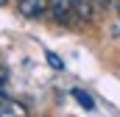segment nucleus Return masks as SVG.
<instances>
[{"mask_svg": "<svg viewBox=\"0 0 120 117\" xmlns=\"http://www.w3.org/2000/svg\"><path fill=\"white\" fill-rule=\"evenodd\" d=\"M48 8H50V17H53L59 25H70L73 17H75L73 0H48Z\"/></svg>", "mask_w": 120, "mask_h": 117, "instance_id": "obj_1", "label": "nucleus"}, {"mask_svg": "<svg viewBox=\"0 0 120 117\" xmlns=\"http://www.w3.org/2000/svg\"><path fill=\"white\" fill-rule=\"evenodd\" d=\"M17 11L28 20H39L45 14H50L48 8V0H17Z\"/></svg>", "mask_w": 120, "mask_h": 117, "instance_id": "obj_2", "label": "nucleus"}, {"mask_svg": "<svg viewBox=\"0 0 120 117\" xmlns=\"http://www.w3.org/2000/svg\"><path fill=\"white\" fill-rule=\"evenodd\" d=\"M73 6H75V17L81 22H92L98 17V11H101V6L95 0H73Z\"/></svg>", "mask_w": 120, "mask_h": 117, "instance_id": "obj_3", "label": "nucleus"}, {"mask_svg": "<svg viewBox=\"0 0 120 117\" xmlns=\"http://www.w3.org/2000/svg\"><path fill=\"white\" fill-rule=\"evenodd\" d=\"M0 117H28V109H25L20 100L3 98V100H0Z\"/></svg>", "mask_w": 120, "mask_h": 117, "instance_id": "obj_4", "label": "nucleus"}, {"mask_svg": "<svg viewBox=\"0 0 120 117\" xmlns=\"http://www.w3.org/2000/svg\"><path fill=\"white\" fill-rule=\"evenodd\" d=\"M73 98H75V103H78L84 112H95V100H92L90 92H84V89H73Z\"/></svg>", "mask_w": 120, "mask_h": 117, "instance_id": "obj_5", "label": "nucleus"}, {"mask_svg": "<svg viewBox=\"0 0 120 117\" xmlns=\"http://www.w3.org/2000/svg\"><path fill=\"white\" fill-rule=\"evenodd\" d=\"M45 56H48V64H50L53 70H64V61H61V56H56L53 50H48Z\"/></svg>", "mask_w": 120, "mask_h": 117, "instance_id": "obj_6", "label": "nucleus"}, {"mask_svg": "<svg viewBox=\"0 0 120 117\" xmlns=\"http://www.w3.org/2000/svg\"><path fill=\"white\" fill-rule=\"evenodd\" d=\"M6 81H8V70L0 64V87H6Z\"/></svg>", "mask_w": 120, "mask_h": 117, "instance_id": "obj_7", "label": "nucleus"}, {"mask_svg": "<svg viewBox=\"0 0 120 117\" xmlns=\"http://www.w3.org/2000/svg\"><path fill=\"white\" fill-rule=\"evenodd\" d=\"M8 3H11V0H0V8H3V6H8Z\"/></svg>", "mask_w": 120, "mask_h": 117, "instance_id": "obj_8", "label": "nucleus"}, {"mask_svg": "<svg viewBox=\"0 0 120 117\" xmlns=\"http://www.w3.org/2000/svg\"><path fill=\"white\" fill-rule=\"evenodd\" d=\"M3 98H6V89H3V87H0V100H3Z\"/></svg>", "mask_w": 120, "mask_h": 117, "instance_id": "obj_9", "label": "nucleus"}, {"mask_svg": "<svg viewBox=\"0 0 120 117\" xmlns=\"http://www.w3.org/2000/svg\"><path fill=\"white\" fill-rule=\"evenodd\" d=\"M115 8H117V14H120V0H115Z\"/></svg>", "mask_w": 120, "mask_h": 117, "instance_id": "obj_10", "label": "nucleus"}]
</instances>
